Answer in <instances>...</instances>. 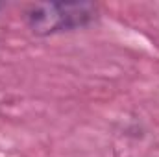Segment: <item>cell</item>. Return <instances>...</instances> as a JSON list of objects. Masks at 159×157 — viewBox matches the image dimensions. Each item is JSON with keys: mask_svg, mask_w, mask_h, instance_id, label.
<instances>
[{"mask_svg": "<svg viewBox=\"0 0 159 157\" xmlns=\"http://www.w3.org/2000/svg\"><path fill=\"white\" fill-rule=\"evenodd\" d=\"M96 17V6L87 2H39L28 7L26 22L35 35L76 30Z\"/></svg>", "mask_w": 159, "mask_h": 157, "instance_id": "1", "label": "cell"}]
</instances>
